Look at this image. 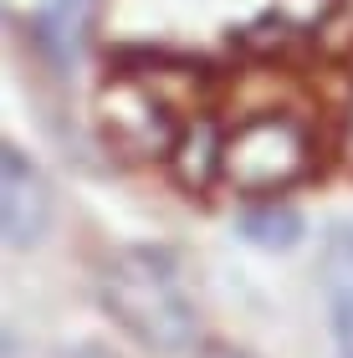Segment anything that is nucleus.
Here are the masks:
<instances>
[{"label": "nucleus", "mask_w": 353, "mask_h": 358, "mask_svg": "<svg viewBox=\"0 0 353 358\" xmlns=\"http://www.w3.org/2000/svg\"><path fill=\"white\" fill-rule=\"evenodd\" d=\"M348 6V0H271V10L256 26H246L251 46H297L308 36H323L328 21Z\"/></svg>", "instance_id": "6"}, {"label": "nucleus", "mask_w": 353, "mask_h": 358, "mask_svg": "<svg viewBox=\"0 0 353 358\" xmlns=\"http://www.w3.org/2000/svg\"><path fill=\"white\" fill-rule=\"evenodd\" d=\"M312 134L292 113H251L226 134V154H220V179L236 194H282L292 189L302 174L312 169Z\"/></svg>", "instance_id": "2"}, {"label": "nucleus", "mask_w": 353, "mask_h": 358, "mask_svg": "<svg viewBox=\"0 0 353 358\" xmlns=\"http://www.w3.org/2000/svg\"><path fill=\"white\" fill-rule=\"evenodd\" d=\"M317 276H323V292L333 297V307L353 302V220L328 225L323 251H317Z\"/></svg>", "instance_id": "9"}, {"label": "nucleus", "mask_w": 353, "mask_h": 358, "mask_svg": "<svg viewBox=\"0 0 353 358\" xmlns=\"http://www.w3.org/2000/svg\"><path fill=\"white\" fill-rule=\"evenodd\" d=\"M343 149H348V164H353V103H348V134H343Z\"/></svg>", "instance_id": "12"}, {"label": "nucleus", "mask_w": 353, "mask_h": 358, "mask_svg": "<svg viewBox=\"0 0 353 358\" xmlns=\"http://www.w3.org/2000/svg\"><path fill=\"white\" fill-rule=\"evenodd\" d=\"M195 358H251V353H240V348H231V343H200Z\"/></svg>", "instance_id": "11"}, {"label": "nucleus", "mask_w": 353, "mask_h": 358, "mask_svg": "<svg viewBox=\"0 0 353 358\" xmlns=\"http://www.w3.org/2000/svg\"><path fill=\"white\" fill-rule=\"evenodd\" d=\"M98 297L108 317L154 353H180L195 343V302L185 297L174 262L164 251L134 246L118 251L98 276Z\"/></svg>", "instance_id": "1"}, {"label": "nucleus", "mask_w": 353, "mask_h": 358, "mask_svg": "<svg viewBox=\"0 0 353 358\" xmlns=\"http://www.w3.org/2000/svg\"><path fill=\"white\" fill-rule=\"evenodd\" d=\"M333 343H338V358H353V302L333 307Z\"/></svg>", "instance_id": "10"}, {"label": "nucleus", "mask_w": 353, "mask_h": 358, "mask_svg": "<svg viewBox=\"0 0 353 358\" xmlns=\"http://www.w3.org/2000/svg\"><path fill=\"white\" fill-rule=\"evenodd\" d=\"M236 231L246 236L251 246H261V251H292L302 241V215L292 205H282V200H261V205H251L246 215L236 220Z\"/></svg>", "instance_id": "8"}, {"label": "nucleus", "mask_w": 353, "mask_h": 358, "mask_svg": "<svg viewBox=\"0 0 353 358\" xmlns=\"http://www.w3.org/2000/svg\"><path fill=\"white\" fill-rule=\"evenodd\" d=\"M87 21H92V0H46V6L31 15V46H36L57 72H67L72 62L82 57Z\"/></svg>", "instance_id": "5"}, {"label": "nucleus", "mask_w": 353, "mask_h": 358, "mask_svg": "<svg viewBox=\"0 0 353 358\" xmlns=\"http://www.w3.org/2000/svg\"><path fill=\"white\" fill-rule=\"evenodd\" d=\"M52 185H46L41 164L26 149L6 143L0 149V231H6L10 251H26L52 231Z\"/></svg>", "instance_id": "3"}, {"label": "nucleus", "mask_w": 353, "mask_h": 358, "mask_svg": "<svg viewBox=\"0 0 353 358\" xmlns=\"http://www.w3.org/2000/svg\"><path fill=\"white\" fill-rule=\"evenodd\" d=\"M164 113L169 108L143 87L138 72H123V83L108 87V97H103L108 138L123 143V149H134V154H174V143H180L185 128H174Z\"/></svg>", "instance_id": "4"}, {"label": "nucleus", "mask_w": 353, "mask_h": 358, "mask_svg": "<svg viewBox=\"0 0 353 358\" xmlns=\"http://www.w3.org/2000/svg\"><path fill=\"white\" fill-rule=\"evenodd\" d=\"M220 154H226V134L210 118H195V123H185L169 159H174V174H180L185 189H205L210 179H220Z\"/></svg>", "instance_id": "7"}]
</instances>
